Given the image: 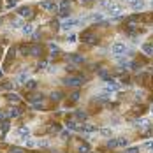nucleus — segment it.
Returning <instances> with one entry per match:
<instances>
[{
  "label": "nucleus",
  "mask_w": 153,
  "mask_h": 153,
  "mask_svg": "<svg viewBox=\"0 0 153 153\" xmlns=\"http://www.w3.org/2000/svg\"><path fill=\"white\" fill-rule=\"evenodd\" d=\"M18 14H19L21 18H30V16H32V9L27 7V5H25V7H19V9H18Z\"/></svg>",
  "instance_id": "10"
},
{
  "label": "nucleus",
  "mask_w": 153,
  "mask_h": 153,
  "mask_svg": "<svg viewBox=\"0 0 153 153\" xmlns=\"http://www.w3.org/2000/svg\"><path fill=\"white\" fill-rule=\"evenodd\" d=\"M146 150H150V151H153V141H146L144 144H143Z\"/></svg>",
  "instance_id": "26"
},
{
  "label": "nucleus",
  "mask_w": 153,
  "mask_h": 153,
  "mask_svg": "<svg viewBox=\"0 0 153 153\" xmlns=\"http://www.w3.org/2000/svg\"><path fill=\"white\" fill-rule=\"evenodd\" d=\"M21 23H23L21 19H14V21H12V27H14V28H18V27H21Z\"/></svg>",
  "instance_id": "33"
},
{
  "label": "nucleus",
  "mask_w": 153,
  "mask_h": 153,
  "mask_svg": "<svg viewBox=\"0 0 153 153\" xmlns=\"http://www.w3.org/2000/svg\"><path fill=\"white\" fill-rule=\"evenodd\" d=\"M25 86H27L28 90H34V88H35V81H34V79H30V81H28V83H27Z\"/></svg>",
  "instance_id": "27"
},
{
  "label": "nucleus",
  "mask_w": 153,
  "mask_h": 153,
  "mask_svg": "<svg viewBox=\"0 0 153 153\" xmlns=\"http://www.w3.org/2000/svg\"><path fill=\"white\" fill-rule=\"evenodd\" d=\"M49 49H51V55H53V56H55V55L60 51V48H58L56 44H49Z\"/></svg>",
  "instance_id": "24"
},
{
  "label": "nucleus",
  "mask_w": 153,
  "mask_h": 153,
  "mask_svg": "<svg viewBox=\"0 0 153 153\" xmlns=\"http://www.w3.org/2000/svg\"><path fill=\"white\" fill-rule=\"evenodd\" d=\"M123 2H125V4H128V5H130V4H134V2H136V0H123Z\"/></svg>",
  "instance_id": "42"
},
{
  "label": "nucleus",
  "mask_w": 153,
  "mask_h": 153,
  "mask_svg": "<svg viewBox=\"0 0 153 153\" xmlns=\"http://www.w3.org/2000/svg\"><path fill=\"white\" fill-rule=\"evenodd\" d=\"M83 78H76V76H71V78H65L63 79V83L65 84H69V86H79V84H83Z\"/></svg>",
  "instance_id": "6"
},
{
  "label": "nucleus",
  "mask_w": 153,
  "mask_h": 153,
  "mask_svg": "<svg viewBox=\"0 0 153 153\" xmlns=\"http://www.w3.org/2000/svg\"><path fill=\"white\" fill-rule=\"evenodd\" d=\"M25 144H27L28 148H32V146H35V141H32V139H27V141H25Z\"/></svg>",
  "instance_id": "36"
},
{
  "label": "nucleus",
  "mask_w": 153,
  "mask_h": 153,
  "mask_svg": "<svg viewBox=\"0 0 153 153\" xmlns=\"http://www.w3.org/2000/svg\"><path fill=\"white\" fill-rule=\"evenodd\" d=\"M144 5H146V4H144V0H136L134 4H130V7H132L134 11H143Z\"/></svg>",
  "instance_id": "12"
},
{
  "label": "nucleus",
  "mask_w": 153,
  "mask_h": 153,
  "mask_svg": "<svg viewBox=\"0 0 153 153\" xmlns=\"http://www.w3.org/2000/svg\"><path fill=\"white\" fill-rule=\"evenodd\" d=\"M78 99H79V93H78V92H74V93H72V100H78Z\"/></svg>",
  "instance_id": "41"
},
{
  "label": "nucleus",
  "mask_w": 153,
  "mask_h": 153,
  "mask_svg": "<svg viewBox=\"0 0 153 153\" xmlns=\"http://www.w3.org/2000/svg\"><path fill=\"white\" fill-rule=\"evenodd\" d=\"M30 81V74L27 72V71H21L18 76H16V83H19V84H27Z\"/></svg>",
  "instance_id": "7"
},
{
  "label": "nucleus",
  "mask_w": 153,
  "mask_h": 153,
  "mask_svg": "<svg viewBox=\"0 0 153 153\" xmlns=\"http://www.w3.org/2000/svg\"><path fill=\"white\" fill-rule=\"evenodd\" d=\"M51 99H53V100H60V99H62V93H58V92L55 93V92H53V93H51Z\"/></svg>",
  "instance_id": "29"
},
{
  "label": "nucleus",
  "mask_w": 153,
  "mask_h": 153,
  "mask_svg": "<svg viewBox=\"0 0 153 153\" xmlns=\"http://www.w3.org/2000/svg\"><path fill=\"white\" fill-rule=\"evenodd\" d=\"M127 153H139V146H130V148H127Z\"/></svg>",
  "instance_id": "25"
},
{
  "label": "nucleus",
  "mask_w": 153,
  "mask_h": 153,
  "mask_svg": "<svg viewBox=\"0 0 153 153\" xmlns=\"http://www.w3.org/2000/svg\"><path fill=\"white\" fill-rule=\"evenodd\" d=\"M21 30H23L25 35H32L34 34V27L32 25H23V27H21Z\"/></svg>",
  "instance_id": "16"
},
{
  "label": "nucleus",
  "mask_w": 153,
  "mask_h": 153,
  "mask_svg": "<svg viewBox=\"0 0 153 153\" xmlns=\"http://www.w3.org/2000/svg\"><path fill=\"white\" fill-rule=\"evenodd\" d=\"M19 115H21V111H19L18 107H11L9 111H7V116H9V118H18Z\"/></svg>",
  "instance_id": "15"
},
{
  "label": "nucleus",
  "mask_w": 153,
  "mask_h": 153,
  "mask_svg": "<svg viewBox=\"0 0 153 153\" xmlns=\"http://www.w3.org/2000/svg\"><path fill=\"white\" fill-rule=\"evenodd\" d=\"M74 116H76L78 120H81V121H86V118H88L84 111H76V113H74Z\"/></svg>",
  "instance_id": "18"
},
{
  "label": "nucleus",
  "mask_w": 153,
  "mask_h": 153,
  "mask_svg": "<svg viewBox=\"0 0 153 153\" xmlns=\"http://www.w3.org/2000/svg\"><path fill=\"white\" fill-rule=\"evenodd\" d=\"M125 53H127V46L123 44V42H115V44L111 46V55H115L116 58L123 56Z\"/></svg>",
  "instance_id": "2"
},
{
  "label": "nucleus",
  "mask_w": 153,
  "mask_h": 153,
  "mask_svg": "<svg viewBox=\"0 0 153 153\" xmlns=\"http://www.w3.org/2000/svg\"><path fill=\"white\" fill-rule=\"evenodd\" d=\"M40 7L46 9V11H49V12H58V4L49 2V0H42V2H40Z\"/></svg>",
  "instance_id": "5"
},
{
  "label": "nucleus",
  "mask_w": 153,
  "mask_h": 153,
  "mask_svg": "<svg viewBox=\"0 0 153 153\" xmlns=\"http://www.w3.org/2000/svg\"><path fill=\"white\" fill-rule=\"evenodd\" d=\"M19 53H21V55H30V48H25V46H23Z\"/></svg>",
  "instance_id": "35"
},
{
  "label": "nucleus",
  "mask_w": 153,
  "mask_h": 153,
  "mask_svg": "<svg viewBox=\"0 0 153 153\" xmlns=\"http://www.w3.org/2000/svg\"><path fill=\"white\" fill-rule=\"evenodd\" d=\"M69 136H71L69 130H63V132H62V137H69Z\"/></svg>",
  "instance_id": "38"
},
{
  "label": "nucleus",
  "mask_w": 153,
  "mask_h": 153,
  "mask_svg": "<svg viewBox=\"0 0 153 153\" xmlns=\"http://www.w3.org/2000/svg\"><path fill=\"white\" fill-rule=\"evenodd\" d=\"M2 76H4V72H2V69H0V78H2Z\"/></svg>",
  "instance_id": "43"
},
{
  "label": "nucleus",
  "mask_w": 153,
  "mask_h": 153,
  "mask_svg": "<svg viewBox=\"0 0 153 153\" xmlns=\"http://www.w3.org/2000/svg\"><path fill=\"white\" fill-rule=\"evenodd\" d=\"M14 5H16V0H7V5H5L7 9H12Z\"/></svg>",
  "instance_id": "32"
},
{
  "label": "nucleus",
  "mask_w": 153,
  "mask_h": 153,
  "mask_svg": "<svg viewBox=\"0 0 153 153\" xmlns=\"http://www.w3.org/2000/svg\"><path fill=\"white\" fill-rule=\"evenodd\" d=\"M48 67V62H40L39 63V69H46Z\"/></svg>",
  "instance_id": "37"
},
{
  "label": "nucleus",
  "mask_w": 153,
  "mask_h": 153,
  "mask_svg": "<svg viewBox=\"0 0 153 153\" xmlns=\"http://www.w3.org/2000/svg\"><path fill=\"white\" fill-rule=\"evenodd\" d=\"M9 153H23V151H21V150H19V148H14V150H11V151H9Z\"/></svg>",
  "instance_id": "40"
},
{
  "label": "nucleus",
  "mask_w": 153,
  "mask_h": 153,
  "mask_svg": "<svg viewBox=\"0 0 153 153\" xmlns=\"http://www.w3.org/2000/svg\"><path fill=\"white\" fill-rule=\"evenodd\" d=\"M99 132H100V136H102V137H111L113 130H111V128H100Z\"/></svg>",
  "instance_id": "17"
},
{
  "label": "nucleus",
  "mask_w": 153,
  "mask_h": 153,
  "mask_svg": "<svg viewBox=\"0 0 153 153\" xmlns=\"http://www.w3.org/2000/svg\"><path fill=\"white\" fill-rule=\"evenodd\" d=\"M69 62H72V63H76V65H79V63H83L84 62V58L81 56V55H69Z\"/></svg>",
  "instance_id": "11"
},
{
  "label": "nucleus",
  "mask_w": 153,
  "mask_h": 153,
  "mask_svg": "<svg viewBox=\"0 0 153 153\" xmlns=\"http://www.w3.org/2000/svg\"><path fill=\"white\" fill-rule=\"evenodd\" d=\"M81 39L86 44H97V35H93V34H83Z\"/></svg>",
  "instance_id": "9"
},
{
  "label": "nucleus",
  "mask_w": 153,
  "mask_h": 153,
  "mask_svg": "<svg viewBox=\"0 0 153 153\" xmlns=\"http://www.w3.org/2000/svg\"><path fill=\"white\" fill-rule=\"evenodd\" d=\"M79 25V19H74V18H69V19H65V21H62V25H60V28L62 30H65V32H69V30H72L74 27H78Z\"/></svg>",
  "instance_id": "4"
},
{
  "label": "nucleus",
  "mask_w": 153,
  "mask_h": 153,
  "mask_svg": "<svg viewBox=\"0 0 153 153\" xmlns=\"http://www.w3.org/2000/svg\"><path fill=\"white\" fill-rule=\"evenodd\" d=\"M7 130H9V120L2 121V132H7Z\"/></svg>",
  "instance_id": "28"
},
{
  "label": "nucleus",
  "mask_w": 153,
  "mask_h": 153,
  "mask_svg": "<svg viewBox=\"0 0 153 153\" xmlns=\"http://www.w3.org/2000/svg\"><path fill=\"white\" fill-rule=\"evenodd\" d=\"M30 55H34V56H39V55H40V48H39V46H34V48H30Z\"/></svg>",
  "instance_id": "22"
},
{
  "label": "nucleus",
  "mask_w": 153,
  "mask_h": 153,
  "mask_svg": "<svg viewBox=\"0 0 153 153\" xmlns=\"http://www.w3.org/2000/svg\"><path fill=\"white\" fill-rule=\"evenodd\" d=\"M16 134L19 136V139H23V141H27V139L30 137V130H28V127H19V128L16 130Z\"/></svg>",
  "instance_id": "8"
},
{
  "label": "nucleus",
  "mask_w": 153,
  "mask_h": 153,
  "mask_svg": "<svg viewBox=\"0 0 153 153\" xmlns=\"http://www.w3.org/2000/svg\"><path fill=\"white\" fill-rule=\"evenodd\" d=\"M5 97H7V100H9V102H14V104H16V102H19V97H18L16 93H7Z\"/></svg>",
  "instance_id": "20"
},
{
  "label": "nucleus",
  "mask_w": 153,
  "mask_h": 153,
  "mask_svg": "<svg viewBox=\"0 0 153 153\" xmlns=\"http://www.w3.org/2000/svg\"><path fill=\"white\" fill-rule=\"evenodd\" d=\"M5 120H9L7 113H4V111H0V121H5Z\"/></svg>",
  "instance_id": "31"
},
{
  "label": "nucleus",
  "mask_w": 153,
  "mask_h": 153,
  "mask_svg": "<svg viewBox=\"0 0 153 153\" xmlns=\"http://www.w3.org/2000/svg\"><path fill=\"white\" fill-rule=\"evenodd\" d=\"M37 144H39V146H48V144H49V143H48V141H39V143H37Z\"/></svg>",
  "instance_id": "39"
},
{
  "label": "nucleus",
  "mask_w": 153,
  "mask_h": 153,
  "mask_svg": "<svg viewBox=\"0 0 153 153\" xmlns=\"http://www.w3.org/2000/svg\"><path fill=\"white\" fill-rule=\"evenodd\" d=\"M127 144H128V139H125V137H116V139H109V141H107V148H109V150L125 148Z\"/></svg>",
  "instance_id": "1"
},
{
  "label": "nucleus",
  "mask_w": 153,
  "mask_h": 153,
  "mask_svg": "<svg viewBox=\"0 0 153 153\" xmlns=\"http://www.w3.org/2000/svg\"><path fill=\"white\" fill-rule=\"evenodd\" d=\"M143 53L148 55V56H153V44H150V42L143 44Z\"/></svg>",
  "instance_id": "14"
},
{
  "label": "nucleus",
  "mask_w": 153,
  "mask_h": 153,
  "mask_svg": "<svg viewBox=\"0 0 153 153\" xmlns=\"http://www.w3.org/2000/svg\"><path fill=\"white\" fill-rule=\"evenodd\" d=\"M95 127L93 125H90V123H83V132H95Z\"/></svg>",
  "instance_id": "19"
},
{
  "label": "nucleus",
  "mask_w": 153,
  "mask_h": 153,
  "mask_svg": "<svg viewBox=\"0 0 153 153\" xmlns=\"http://www.w3.org/2000/svg\"><path fill=\"white\" fill-rule=\"evenodd\" d=\"M67 40L69 42H76V34H69L67 35Z\"/></svg>",
  "instance_id": "34"
},
{
  "label": "nucleus",
  "mask_w": 153,
  "mask_h": 153,
  "mask_svg": "<svg viewBox=\"0 0 153 153\" xmlns=\"http://www.w3.org/2000/svg\"><path fill=\"white\" fill-rule=\"evenodd\" d=\"M151 7H153V0H151Z\"/></svg>",
  "instance_id": "44"
},
{
  "label": "nucleus",
  "mask_w": 153,
  "mask_h": 153,
  "mask_svg": "<svg viewBox=\"0 0 153 153\" xmlns=\"http://www.w3.org/2000/svg\"><path fill=\"white\" fill-rule=\"evenodd\" d=\"M151 113H153V107H151Z\"/></svg>",
  "instance_id": "45"
},
{
  "label": "nucleus",
  "mask_w": 153,
  "mask_h": 153,
  "mask_svg": "<svg viewBox=\"0 0 153 153\" xmlns=\"http://www.w3.org/2000/svg\"><path fill=\"white\" fill-rule=\"evenodd\" d=\"M78 151L79 153H90V144H81Z\"/></svg>",
  "instance_id": "21"
},
{
  "label": "nucleus",
  "mask_w": 153,
  "mask_h": 153,
  "mask_svg": "<svg viewBox=\"0 0 153 153\" xmlns=\"http://www.w3.org/2000/svg\"><path fill=\"white\" fill-rule=\"evenodd\" d=\"M102 18H104V16H102L100 12H95V14H92L88 19H92V21H99V19H102Z\"/></svg>",
  "instance_id": "23"
},
{
  "label": "nucleus",
  "mask_w": 153,
  "mask_h": 153,
  "mask_svg": "<svg viewBox=\"0 0 153 153\" xmlns=\"http://www.w3.org/2000/svg\"><path fill=\"white\" fill-rule=\"evenodd\" d=\"M67 128L69 130H83V125H78L74 120H67Z\"/></svg>",
  "instance_id": "13"
},
{
  "label": "nucleus",
  "mask_w": 153,
  "mask_h": 153,
  "mask_svg": "<svg viewBox=\"0 0 153 153\" xmlns=\"http://www.w3.org/2000/svg\"><path fill=\"white\" fill-rule=\"evenodd\" d=\"M102 5H106V11H107V14L109 16H115V18H118V16H121V12H123V9L120 7V5H116V4H106V2H102Z\"/></svg>",
  "instance_id": "3"
},
{
  "label": "nucleus",
  "mask_w": 153,
  "mask_h": 153,
  "mask_svg": "<svg viewBox=\"0 0 153 153\" xmlns=\"http://www.w3.org/2000/svg\"><path fill=\"white\" fill-rule=\"evenodd\" d=\"M136 125H141V127H146V125H148V121H146L144 118H141V120H137V121H136Z\"/></svg>",
  "instance_id": "30"
}]
</instances>
